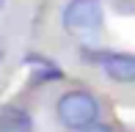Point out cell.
Masks as SVG:
<instances>
[{"instance_id": "6da1fadb", "label": "cell", "mask_w": 135, "mask_h": 132, "mask_svg": "<svg viewBox=\"0 0 135 132\" xmlns=\"http://www.w3.org/2000/svg\"><path fill=\"white\" fill-rule=\"evenodd\" d=\"M58 121L69 129H80L85 124H94L99 116V105L88 91H66L55 105Z\"/></svg>"}, {"instance_id": "7a4b0ae2", "label": "cell", "mask_w": 135, "mask_h": 132, "mask_svg": "<svg viewBox=\"0 0 135 132\" xmlns=\"http://www.w3.org/2000/svg\"><path fill=\"white\" fill-rule=\"evenodd\" d=\"M64 19V28L75 36H85V33H94L102 28L105 22V11H102L99 0H69L61 14Z\"/></svg>"}, {"instance_id": "3957f363", "label": "cell", "mask_w": 135, "mask_h": 132, "mask_svg": "<svg viewBox=\"0 0 135 132\" xmlns=\"http://www.w3.org/2000/svg\"><path fill=\"white\" fill-rule=\"evenodd\" d=\"M91 61H99L105 74L116 83H135V55L130 52H83Z\"/></svg>"}, {"instance_id": "277c9868", "label": "cell", "mask_w": 135, "mask_h": 132, "mask_svg": "<svg viewBox=\"0 0 135 132\" xmlns=\"http://www.w3.org/2000/svg\"><path fill=\"white\" fill-rule=\"evenodd\" d=\"M0 132H33V118L25 107L6 105L0 107Z\"/></svg>"}, {"instance_id": "5b68a950", "label": "cell", "mask_w": 135, "mask_h": 132, "mask_svg": "<svg viewBox=\"0 0 135 132\" xmlns=\"http://www.w3.org/2000/svg\"><path fill=\"white\" fill-rule=\"evenodd\" d=\"M75 132H110V127H105V124H85V127H80V129H75Z\"/></svg>"}, {"instance_id": "8992f818", "label": "cell", "mask_w": 135, "mask_h": 132, "mask_svg": "<svg viewBox=\"0 0 135 132\" xmlns=\"http://www.w3.org/2000/svg\"><path fill=\"white\" fill-rule=\"evenodd\" d=\"M3 6H6V0H0V11H3Z\"/></svg>"}, {"instance_id": "52a82bcc", "label": "cell", "mask_w": 135, "mask_h": 132, "mask_svg": "<svg viewBox=\"0 0 135 132\" xmlns=\"http://www.w3.org/2000/svg\"><path fill=\"white\" fill-rule=\"evenodd\" d=\"M0 58H3V44H0Z\"/></svg>"}]
</instances>
